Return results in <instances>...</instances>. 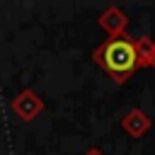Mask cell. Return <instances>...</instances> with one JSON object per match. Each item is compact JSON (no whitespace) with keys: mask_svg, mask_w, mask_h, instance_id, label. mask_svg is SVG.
<instances>
[{"mask_svg":"<svg viewBox=\"0 0 155 155\" xmlns=\"http://www.w3.org/2000/svg\"><path fill=\"white\" fill-rule=\"evenodd\" d=\"M92 58H94V63H97L99 68H104L116 82H126V80L133 75V70L140 65L136 41L128 39L126 34H116V36L107 39L102 46L94 48Z\"/></svg>","mask_w":155,"mask_h":155,"instance_id":"6da1fadb","label":"cell"},{"mask_svg":"<svg viewBox=\"0 0 155 155\" xmlns=\"http://www.w3.org/2000/svg\"><path fill=\"white\" fill-rule=\"evenodd\" d=\"M10 109H12V114L19 116L22 121H34V119L41 114L44 102H41V97H39L31 87H24V90L10 102Z\"/></svg>","mask_w":155,"mask_h":155,"instance_id":"7a4b0ae2","label":"cell"},{"mask_svg":"<svg viewBox=\"0 0 155 155\" xmlns=\"http://www.w3.org/2000/svg\"><path fill=\"white\" fill-rule=\"evenodd\" d=\"M99 24H102L111 36H116V34H121V31H124V27H126V17H124L116 7H109L107 12H102Z\"/></svg>","mask_w":155,"mask_h":155,"instance_id":"3957f363","label":"cell"},{"mask_svg":"<svg viewBox=\"0 0 155 155\" xmlns=\"http://www.w3.org/2000/svg\"><path fill=\"white\" fill-rule=\"evenodd\" d=\"M121 126H124V128H126V131H128L133 138H138V136H140V133H143V131L150 126V121H148V119H145L140 111H136V109H133V111H131V114L124 119V124H121Z\"/></svg>","mask_w":155,"mask_h":155,"instance_id":"277c9868","label":"cell"},{"mask_svg":"<svg viewBox=\"0 0 155 155\" xmlns=\"http://www.w3.org/2000/svg\"><path fill=\"white\" fill-rule=\"evenodd\" d=\"M85 155H102V153H99V150H97V148H92V150H87V153H85Z\"/></svg>","mask_w":155,"mask_h":155,"instance_id":"5b68a950","label":"cell"}]
</instances>
